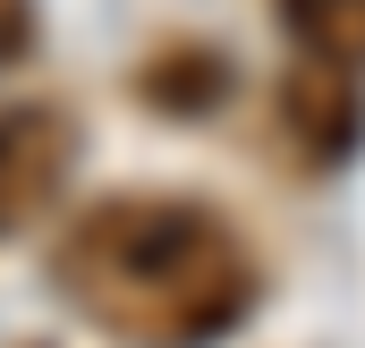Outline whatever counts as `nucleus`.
Returning <instances> with one entry per match:
<instances>
[{
	"mask_svg": "<svg viewBox=\"0 0 365 348\" xmlns=\"http://www.w3.org/2000/svg\"><path fill=\"white\" fill-rule=\"evenodd\" d=\"M51 289L119 348H212L255 314L264 263L221 204L179 187H119L60 230Z\"/></svg>",
	"mask_w": 365,
	"mask_h": 348,
	"instance_id": "f257e3e1",
	"label": "nucleus"
},
{
	"mask_svg": "<svg viewBox=\"0 0 365 348\" xmlns=\"http://www.w3.org/2000/svg\"><path fill=\"white\" fill-rule=\"evenodd\" d=\"M272 119L280 136L297 145V162H314V170H331V162H349L365 136V86H357V60H340V51H297L289 68H280L272 86Z\"/></svg>",
	"mask_w": 365,
	"mask_h": 348,
	"instance_id": "f03ea898",
	"label": "nucleus"
},
{
	"mask_svg": "<svg viewBox=\"0 0 365 348\" xmlns=\"http://www.w3.org/2000/svg\"><path fill=\"white\" fill-rule=\"evenodd\" d=\"M68 153H77V119L60 102H9L0 111V238L26 230L60 195Z\"/></svg>",
	"mask_w": 365,
	"mask_h": 348,
	"instance_id": "7ed1b4c3",
	"label": "nucleus"
},
{
	"mask_svg": "<svg viewBox=\"0 0 365 348\" xmlns=\"http://www.w3.org/2000/svg\"><path fill=\"white\" fill-rule=\"evenodd\" d=\"M221 93H230V60L212 43H162L136 60V102L162 119H204Z\"/></svg>",
	"mask_w": 365,
	"mask_h": 348,
	"instance_id": "20e7f679",
	"label": "nucleus"
},
{
	"mask_svg": "<svg viewBox=\"0 0 365 348\" xmlns=\"http://www.w3.org/2000/svg\"><path fill=\"white\" fill-rule=\"evenodd\" d=\"M297 43L314 51H340V60H365V0H280Z\"/></svg>",
	"mask_w": 365,
	"mask_h": 348,
	"instance_id": "39448f33",
	"label": "nucleus"
},
{
	"mask_svg": "<svg viewBox=\"0 0 365 348\" xmlns=\"http://www.w3.org/2000/svg\"><path fill=\"white\" fill-rule=\"evenodd\" d=\"M34 51V0H0V68H17Z\"/></svg>",
	"mask_w": 365,
	"mask_h": 348,
	"instance_id": "423d86ee",
	"label": "nucleus"
}]
</instances>
